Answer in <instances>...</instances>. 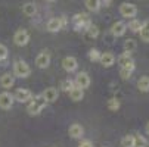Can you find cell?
Here are the masks:
<instances>
[{"mask_svg": "<svg viewBox=\"0 0 149 147\" xmlns=\"http://www.w3.org/2000/svg\"><path fill=\"white\" fill-rule=\"evenodd\" d=\"M46 100H45V97L43 96H36L34 99H31L30 100V103H28V106H27V112L30 113V115H38L41 110H43V108L46 106Z\"/></svg>", "mask_w": 149, "mask_h": 147, "instance_id": "6da1fadb", "label": "cell"}, {"mask_svg": "<svg viewBox=\"0 0 149 147\" xmlns=\"http://www.w3.org/2000/svg\"><path fill=\"white\" fill-rule=\"evenodd\" d=\"M31 74V68L25 60H15L13 63V77L16 78H27Z\"/></svg>", "mask_w": 149, "mask_h": 147, "instance_id": "7a4b0ae2", "label": "cell"}, {"mask_svg": "<svg viewBox=\"0 0 149 147\" xmlns=\"http://www.w3.org/2000/svg\"><path fill=\"white\" fill-rule=\"evenodd\" d=\"M90 24L92 22H90V18H89L87 13H75L74 18H72V25L77 31H81V30L86 31Z\"/></svg>", "mask_w": 149, "mask_h": 147, "instance_id": "3957f363", "label": "cell"}, {"mask_svg": "<svg viewBox=\"0 0 149 147\" xmlns=\"http://www.w3.org/2000/svg\"><path fill=\"white\" fill-rule=\"evenodd\" d=\"M118 65H120L121 68H124V69L132 71V72H133L134 68H136V63H134L132 55H130V53H125V52L118 56Z\"/></svg>", "mask_w": 149, "mask_h": 147, "instance_id": "277c9868", "label": "cell"}, {"mask_svg": "<svg viewBox=\"0 0 149 147\" xmlns=\"http://www.w3.org/2000/svg\"><path fill=\"white\" fill-rule=\"evenodd\" d=\"M30 41V32L27 30H18L13 35V43L19 47H24L28 44Z\"/></svg>", "mask_w": 149, "mask_h": 147, "instance_id": "5b68a950", "label": "cell"}, {"mask_svg": "<svg viewBox=\"0 0 149 147\" xmlns=\"http://www.w3.org/2000/svg\"><path fill=\"white\" fill-rule=\"evenodd\" d=\"M120 13L124 18H134L137 15V6L133 3H121L120 6Z\"/></svg>", "mask_w": 149, "mask_h": 147, "instance_id": "8992f818", "label": "cell"}, {"mask_svg": "<svg viewBox=\"0 0 149 147\" xmlns=\"http://www.w3.org/2000/svg\"><path fill=\"white\" fill-rule=\"evenodd\" d=\"M74 86L81 88V90L87 88L90 86V77H89V74L87 72H78L75 79H74Z\"/></svg>", "mask_w": 149, "mask_h": 147, "instance_id": "52a82bcc", "label": "cell"}, {"mask_svg": "<svg viewBox=\"0 0 149 147\" xmlns=\"http://www.w3.org/2000/svg\"><path fill=\"white\" fill-rule=\"evenodd\" d=\"M65 16H62V18H52L49 22H47V31L50 32H58L63 25H65Z\"/></svg>", "mask_w": 149, "mask_h": 147, "instance_id": "ba28073f", "label": "cell"}, {"mask_svg": "<svg viewBox=\"0 0 149 147\" xmlns=\"http://www.w3.org/2000/svg\"><path fill=\"white\" fill-rule=\"evenodd\" d=\"M13 99L16 101H19V103H27V101H30L33 99V93L30 90H27V88H18L15 91Z\"/></svg>", "mask_w": 149, "mask_h": 147, "instance_id": "9c48e42d", "label": "cell"}, {"mask_svg": "<svg viewBox=\"0 0 149 147\" xmlns=\"http://www.w3.org/2000/svg\"><path fill=\"white\" fill-rule=\"evenodd\" d=\"M62 68L65 69L67 72H74L78 68V62H77L75 57L67 56V57H63V60H62Z\"/></svg>", "mask_w": 149, "mask_h": 147, "instance_id": "30bf717a", "label": "cell"}, {"mask_svg": "<svg viewBox=\"0 0 149 147\" xmlns=\"http://www.w3.org/2000/svg\"><path fill=\"white\" fill-rule=\"evenodd\" d=\"M13 101H15V99H13V96L10 93L5 91V93L0 94V108L2 109H5V110L10 109L13 106Z\"/></svg>", "mask_w": 149, "mask_h": 147, "instance_id": "8fae6325", "label": "cell"}, {"mask_svg": "<svg viewBox=\"0 0 149 147\" xmlns=\"http://www.w3.org/2000/svg\"><path fill=\"white\" fill-rule=\"evenodd\" d=\"M36 65L40 69H46L50 65V55L47 52H41L37 57H36Z\"/></svg>", "mask_w": 149, "mask_h": 147, "instance_id": "7c38bea8", "label": "cell"}, {"mask_svg": "<svg viewBox=\"0 0 149 147\" xmlns=\"http://www.w3.org/2000/svg\"><path fill=\"white\" fill-rule=\"evenodd\" d=\"M99 62L102 63V66L105 68H111L114 63H115V56L109 52H105V53H100V59Z\"/></svg>", "mask_w": 149, "mask_h": 147, "instance_id": "4fadbf2b", "label": "cell"}, {"mask_svg": "<svg viewBox=\"0 0 149 147\" xmlns=\"http://www.w3.org/2000/svg\"><path fill=\"white\" fill-rule=\"evenodd\" d=\"M125 31H127V25L124 22H121V21H118V22H115L111 27V34L114 37H121V35L125 34Z\"/></svg>", "mask_w": 149, "mask_h": 147, "instance_id": "5bb4252c", "label": "cell"}, {"mask_svg": "<svg viewBox=\"0 0 149 147\" xmlns=\"http://www.w3.org/2000/svg\"><path fill=\"white\" fill-rule=\"evenodd\" d=\"M45 97V100L46 101H56L58 100V96H59V93H58V90L55 88V87H49V88H46L45 91H43V94H41Z\"/></svg>", "mask_w": 149, "mask_h": 147, "instance_id": "9a60e30c", "label": "cell"}, {"mask_svg": "<svg viewBox=\"0 0 149 147\" xmlns=\"http://www.w3.org/2000/svg\"><path fill=\"white\" fill-rule=\"evenodd\" d=\"M13 84H15V77L12 74H3L0 77V86L3 88H10L13 87Z\"/></svg>", "mask_w": 149, "mask_h": 147, "instance_id": "2e32d148", "label": "cell"}, {"mask_svg": "<svg viewBox=\"0 0 149 147\" xmlns=\"http://www.w3.org/2000/svg\"><path fill=\"white\" fill-rule=\"evenodd\" d=\"M68 134H70L72 138H81L83 134H84V130H83L81 125H78V124H72L71 127H70V130H68Z\"/></svg>", "mask_w": 149, "mask_h": 147, "instance_id": "e0dca14e", "label": "cell"}, {"mask_svg": "<svg viewBox=\"0 0 149 147\" xmlns=\"http://www.w3.org/2000/svg\"><path fill=\"white\" fill-rule=\"evenodd\" d=\"M22 13L27 15V16H34L37 13V6L34 2H27L24 6H22Z\"/></svg>", "mask_w": 149, "mask_h": 147, "instance_id": "ac0fdd59", "label": "cell"}, {"mask_svg": "<svg viewBox=\"0 0 149 147\" xmlns=\"http://www.w3.org/2000/svg\"><path fill=\"white\" fill-rule=\"evenodd\" d=\"M136 49H137V43L133 40V38H129V40H125L124 41V52L125 53H133V52H136Z\"/></svg>", "mask_w": 149, "mask_h": 147, "instance_id": "d6986e66", "label": "cell"}, {"mask_svg": "<svg viewBox=\"0 0 149 147\" xmlns=\"http://www.w3.org/2000/svg\"><path fill=\"white\" fill-rule=\"evenodd\" d=\"M139 32H140V38L145 41V43H149V19L142 24V28H140Z\"/></svg>", "mask_w": 149, "mask_h": 147, "instance_id": "ffe728a7", "label": "cell"}, {"mask_svg": "<svg viewBox=\"0 0 149 147\" xmlns=\"http://www.w3.org/2000/svg\"><path fill=\"white\" fill-rule=\"evenodd\" d=\"M137 88L142 93H148L149 91V77H142L137 81Z\"/></svg>", "mask_w": 149, "mask_h": 147, "instance_id": "44dd1931", "label": "cell"}, {"mask_svg": "<svg viewBox=\"0 0 149 147\" xmlns=\"http://www.w3.org/2000/svg\"><path fill=\"white\" fill-rule=\"evenodd\" d=\"M70 97H71V100H74V101H80V100H83V97H84V91H83L81 88H78V87H74V88L70 91Z\"/></svg>", "mask_w": 149, "mask_h": 147, "instance_id": "7402d4cb", "label": "cell"}, {"mask_svg": "<svg viewBox=\"0 0 149 147\" xmlns=\"http://www.w3.org/2000/svg\"><path fill=\"white\" fill-rule=\"evenodd\" d=\"M86 8L92 12H97L100 9V0H84Z\"/></svg>", "mask_w": 149, "mask_h": 147, "instance_id": "603a6c76", "label": "cell"}, {"mask_svg": "<svg viewBox=\"0 0 149 147\" xmlns=\"http://www.w3.org/2000/svg\"><path fill=\"white\" fill-rule=\"evenodd\" d=\"M74 87H75V86H74V81H72V79H70V78L63 79V81H62V84H61V88H62L63 91H67V93H70Z\"/></svg>", "mask_w": 149, "mask_h": 147, "instance_id": "cb8c5ba5", "label": "cell"}, {"mask_svg": "<svg viewBox=\"0 0 149 147\" xmlns=\"http://www.w3.org/2000/svg\"><path fill=\"white\" fill-rule=\"evenodd\" d=\"M123 147H134V135H125L121 140Z\"/></svg>", "mask_w": 149, "mask_h": 147, "instance_id": "d4e9b609", "label": "cell"}, {"mask_svg": "<svg viewBox=\"0 0 149 147\" xmlns=\"http://www.w3.org/2000/svg\"><path fill=\"white\" fill-rule=\"evenodd\" d=\"M140 28H142L140 21H137V19H132L130 22H129V30H130V31H133V32H139Z\"/></svg>", "mask_w": 149, "mask_h": 147, "instance_id": "484cf974", "label": "cell"}, {"mask_svg": "<svg viewBox=\"0 0 149 147\" xmlns=\"http://www.w3.org/2000/svg\"><path fill=\"white\" fill-rule=\"evenodd\" d=\"M86 32H87V35H89L90 38H96V37L99 35V28H97L96 25H93V24H90V25L87 27V30H86Z\"/></svg>", "mask_w": 149, "mask_h": 147, "instance_id": "4316f807", "label": "cell"}, {"mask_svg": "<svg viewBox=\"0 0 149 147\" xmlns=\"http://www.w3.org/2000/svg\"><path fill=\"white\" fill-rule=\"evenodd\" d=\"M120 106H121V104H120V100L118 99H109L108 100V109L109 110H118L120 109Z\"/></svg>", "mask_w": 149, "mask_h": 147, "instance_id": "83f0119b", "label": "cell"}, {"mask_svg": "<svg viewBox=\"0 0 149 147\" xmlns=\"http://www.w3.org/2000/svg\"><path fill=\"white\" fill-rule=\"evenodd\" d=\"M89 59H90L92 62H99V59H100V52H99L97 49H90V50H89Z\"/></svg>", "mask_w": 149, "mask_h": 147, "instance_id": "f1b7e54d", "label": "cell"}, {"mask_svg": "<svg viewBox=\"0 0 149 147\" xmlns=\"http://www.w3.org/2000/svg\"><path fill=\"white\" fill-rule=\"evenodd\" d=\"M134 147H146V140L142 135H134Z\"/></svg>", "mask_w": 149, "mask_h": 147, "instance_id": "f546056e", "label": "cell"}, {"mask_svg": "<svg viewBox=\"0 0 149 147\" xmlns=\"http://www.w3.org/2000/svg\"><path fill=\"white\" fill-rule=\"evenodd\" d=\"M8 47L5 46V44H2L0 43V60H5L6 57H8Z\"/></svg>", "mask_w": 149, "mask_h": 147, "instance_id": "4dcf8cb0", "label": "cell"}, {"mask_svg": "<svg viewBox=\"0 0 149 147\" xmlns=\"http://www.w3.org/2000/svg\"><path fill=\"white\" fill-rule=\"evenodd\" d=\"M120 77H121L123 79H130V77H132V71L121 68V71H120Z\"/></svg>", "mask_w": 149, "mask_h": 147, "instance_id": "1f68e13d", "label": "cell"}, {"mask_svg": "<svg viewBox=\"0 0 149 147\" xmlns=\"http://www.w3.org/2000/svg\"><path fill=\"white\" fill-rule=\"evenodd\" d=\"M78 147H93V143L90 140H81L80 144H78Z\"/></svg>", "mask_w": 149, "mask_h": 147, "instance_id": "d6a6232c", "label": "cell"}, {"mask_svg": "<svg viewBox=\"0 0 149 147\" xmlns=\"http://www.w3.org/2000/svg\"><path fill=\"white\" fill-rule=\"evenodd\" d=\"M145 130H146V134H148V135H149V122H148V124H146V128H145Z\"/></svg>", "mask_w": 149, "mask_h": 147, "instance_id": "836d02e7", "label": "cell"}, {"mask_svg": "<svg viewBox=\"0 0 149 147\" xmlns=\"http://www.w3.org/2000/svg\"><path fill=\"white\" fill-rule=\"evenodd\" d=\"M47 2H55V0H47Z\"/></svg>", "mask_w": 149, "mask_h": 147, "instance_id": "e575fe53", "label": "cell"}]
</instances>
